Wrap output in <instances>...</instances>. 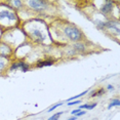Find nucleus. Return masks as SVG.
Masks as SVG:
<instances>
[{
    "mask_svg": "<svg viewBox=\"0 0 120 120\" xmlns=\"http://www.w3.org/2000/svg\"><path fill=\"white\" fill-rule=\"evenodd\" d=\"M49 27L54 28V33L56 36L60 37V40L65 41V43H76L81 41H86V36L84 35L82 30L76 26L75 24L70 23L67 21L60 20L53 25H50Z\"/></svg>",
    "mask_w": 120,
    "mask_h": 120,
    "instance_id": "nucleus-1",
    "label": "nucleus"
},
{
    "mask_svg": "<svg viewBox=\"0 0 120 120\" xmlns=\"http://www.w3.org/2000/svg\"><path fill=\"white\" fill-rule=\"evenodd\" d=\"M22 31L30 41L37 44H44L47 36H49L48 26L39 20H32L25 23L22 25Z\"/></svg>",
    "mask_w": 120,
    "mask_h": 120,
    "instance_id": "nucleus-2",
    "label": "nucleus"
},
{
    "mask_svg": "<svg viewBox=\"0 0 120 120\" xmlns=\"http://www.w3.org/2000/svg\"><path fill=\"white\" fill-rule=\"evenodd\" d=\"M21 24L18 11L10 7L5 1L1 2L0 5V29L2 32L5 30L17 29Z\"/></svg>",
    "mask_w": 120,
    "mask_h": 120,
    "instance_id": "nucleus-3",
    "label": "nucleus"
},
{
    "mask_svg": "<svg viewBox=\"0 0 120 120\" xmlns=\"http://www.w3.org/2000/svg\"><path fill=\"white\" fill-rule=\"evenodd\" d=\"M51 2L50 1H42V0H28V1H24V5L25 7L29 8L32 11L42 15V13H46L50 9Z\"/></svg>",
    "mask_w": 120,
    "mask_h": 120,
    "instance_id": "nucleus-4",
    "label": "nucleus"
},
{
    "mask_svg": "<svg viewBox=\"0 0 120 120\" xmlns=\"http://www.w3.org/2000/svg\"><path fill=\"white\" fill-rule=\"evenodd\" d=\"M0 56L12 60V56H15V47L10 45L8 42L0 40Z\"/></svg>",
    "mask_w": 120,
    "mask_h": 120,
    "instance_id": "nucleus-5",
    "label": "nucleus"
},
{
    "mask_svg": "<svg viewBox=\"0 0 120 120\" xmlns=\"http://www.w3.org/2000/svg\"><path fill=\"white\" fill-rule=\"evenodd\" d=\"M101 3H102V5L99 7L101 13L104 15H106L107 18H110L112 15V13H114V8H115L114 4H115V2L103 1V2H101Z\"/></svg>",
    "mask_w": 120,
    "mask_h": 120,
    "instance_id": "nucleus-6",
    "label": "nucleus"
},
{
    "mask_svg": "<svg viewBox=\"0 0 120 120\" xmlns=\"http://www.w3.org/2000/svg\"><path fill=\"white\" fill-rule=\"evenodd\" d=\"M31 69H32L31 66H30L29 64H27L26 62H24V61H15V62H12L11 65H10V67H9V71L20 70L23 73L28 72V71H30Z\"/></svg>",
    "mask_w": 120,
    "mask_h": 120,
    "instance_id": "nucleus-7",
    "label": "nucleus"
},
{
    "mask_svg": "<svg viewBox=\"0 0 120 120\" xmlns=\"http://www.w3.org/2000/svg\"><path fill=\"white\" fill-rule=\"evenodd\" d=\"M12 63L11 59H7L0 56V74H4L9 70V67Z\"/></svg>",
    "mask_w": 120,
    "mask_h": 120,
    "instance_id": "nucleus-8",
    "label": "nucleus"
},
{
    "mask_svg": "<svg viewBox=\"0 0 120 120\" xmlns=\"http://www.w3.org/2000/svg\"><path fill=\"white\" fill-rule=\"evenodd\" d=\"M10 7H12L15 11H19L20 9L23 8L24 6V1H5Z\"/></svg>",
    "mask_w": 120,
    "mask_h": 120,
    "instance_id": "nucleus-9",
    "label": "nucleus"
},
{
    "mask_svg": "<svg viewBox=\"0 0 120 120\" xmlns=\"http://www.w3.org/2000/svg\"><path fill=\"white\" fill-rule=\"evenodd\" d=\"M54 60H50V59H46L44 60V61H38L36 63V65H35V67L36 68H42V67H48V66H51V65H53L54 64Z\"/></svg>",
    "mask_w": 120,
    "mask_h": 120,
    "instance_id": "nucleus-10",
    "label": "nucleus"
},
{
    "mask_svg": "<svg viewBox=\"0 0 120 120\" xmlns=\"http://www.w3.org/2000/svg\"><path fill=\"white\" fill-rule=\"evenodd\" d=\"M105 92H106V89L105 88H101V89H99V90H94V92H92L90 97L91 98H94V97H100V95H102V94H105Z\"/></svg>",
    "mask_w": 120,
    "mask_h": 120,
    "instance_id": "nucleus-11",
    "label": "nucleus"
},
{
    "mask_svg": "<svg viewBox=\"0 0 120 120\" xmlns=\"http://www.w3.org/2000/svg\"><path fill=\"white\" fill-rule=\"evenodd\" d=\"M87 92H88V89H87V90H85V91H83V92H81L80 94H76V95H74V97H72V98H70V99H68V100H67V102H68V103H69V102H72V101H74V100H76V99H78V98L83 97V95H85Z\"/></svg>",
    "mask_w": 120,
    "mask_h": 120,
    "instance_id": "nucleus-12",
    "label": "nucleus"
},
{
    "mask_svg": "<svg viewBox=\"0 0 120 120\" xmlns=\"http://www.w3.org/2000/svg\"><path fill=\"white\" fill-rule=\"evenodd\" d=\"M95 106H97V103H94V104H91V105H83V106H80L78 109L79 110H82V109H86V110H91V109H94Z\"/></svg>",
    "mask_w": 120,
    "mask_h": 120,
    "instance_id": "nucleus-13",
    "label": "nucleus"
},
{
    "mask_svg": "<svg viewBox=\"0 0 120 120\" xmlns=\"http://www.w3.org/2000/svg\"><path fill=\"white\" fill-rule=\"evenodd\" d=\"M120 105V102H119V99L118 98H116V99H114L112 102L110 103V105H109V107L108 109H111L112 107H117V106H119Z\"/></svg>",
    "mask_w": 120,
    "mask_h": 120,
    "instance_id": "nucleus-14",
    "label": "nucleus"
},
{
    "mask_svg": "<svg viewBox=\"0 0 120 120\" xmlns=\"http://www.w3.org/2000/svg\"><path fill=\"white\" fill-rule=\"evenodd\" d=\"M63 114V112H59V113H56L54 115H52L51 117H49L47 120H59V118L61 117V115Z\"/></svg>",
    "mask_w": 120,
    "mask_h": 120,
    "instance_id": "nucleus-15",
    "label": "nucleus"
},
{
    "mask_svg": "<svg viewBox=\"0 0 120 120\" xmlns=\"http://www.w3.org/2000/svg\"><path fill=\"white\" fill-rule=\"evenodd\" d=\"M63 103H58V104H56V105H53V107H51L50 109H48V112H51V111H53L54 109H56L58 107H60V106L62 105Z\"/></svg>",
    "mask_w": 120,
    "mask_h": 120,
    "instance_id": "nucleus-16",
    "label": "nucleus"
},
{
    "mask_svg": "<svg viewBox=\"0 0 120 120\" xmlns=\"http://www.w3.org/2000/svg\"><path fill=\"white\" fill-rule=\"evenodd\" d=\"M84 114H85V111H80V112H78V113H76V114H75V117H76V118H77V117L83 116Z\"/></svg>",
    "mask_w": 120,
    "mask_h": 120,
    "instance_id": "nucleus-17",
    "label": "nucleus"
},
{
    "mask_svg": "<svg viewBox=\"0 0 120 120\" xmlns=\"http://www.w3.org/2000/svg\"><path fill=\"white\" fill-rule=\"evenodd\" d=\"M81 103V100L80 101H74V102H69L68 103V106H73V105H76V104H80Z\"/></svg>",
    "mask_w": 120,
    "mask_h": 120,
    "instance_id": "nucleus-18",
    "label": "nucleus"
},
{
    "mask_svg": "<svg viewBox=\"0 0 120 120\" xmlns=\"http://www.w3.org/2000/svg\"><path fill=\"white\" fill-rule=\"evenodd\" d=\"M81 110H79V109L77 108V109H75V110H73L72 112H71V114H76V113H78V112H80Z\"/></svg>",
    "mask_w": 120,
    "mask_h": 120,
    "instance_id": "nucleus-19",
    "label": "nucleus"
},
{
    "mask_svg": "<svg viewBox=\"0 0 120 120\" xmlns=\"http://www.w3.org/2000/svg\"><path fill=\"white\" fill-rule=\"evenodd\" d=\"M107 89H109V90H113V89H114V86H112V85H108V86H107Z\"/></svg>",
    "mask_w": 120,
    "mask_h": 120,
    "instance_id": "nucleus-20",
    "label": "nucleus"
},
{
    "mask_svg": "<svg viewBox=\"0 0 120 120\" xmlns=\"http://www.w3.org/2000/svg\"><path fill=\"white\" fill-rule=\"evenodd\" d=\"M67 120H76V117H75V116H74V117H71V118L67 119Z\"/></svg>",
    "mask_w": 120,
    "mask_h": 120,
    "instance_id": "nucleus-21",
    "label": "nucleus"
},
{
    "mask_svg": "<svg viewBox=\"0 0 120 120\" xmlns=\"http://www.w3.org/2000/svg\"><path fill=\"white\" fill-rule=\"evenodd\" d=\"M2 33H3V32H2V30H1V29H0V35H1Z\"/></svg>",
    "mask_w": 120,
    "mask_h": 120,
    "instance_id": "nucleus-22",
    "label": "nucleus"
}]
</instances>
